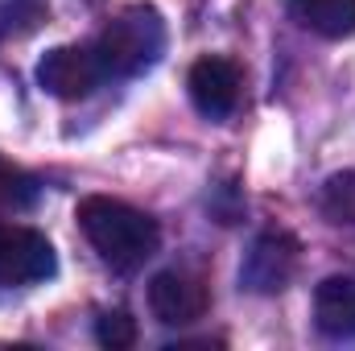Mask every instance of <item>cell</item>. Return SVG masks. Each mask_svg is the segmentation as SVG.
Wrapping results in <instances>:
<instances>
[{"label": "cell", "mask_w": 355, "mask_h": 351, "mask_svg": "<svg viewBox=\"0 0 355 351\" xmlns=\"http://www.w3.org/2000/svg\"><path fill=\"white\" fill-rule=\"evenodd\" d=\"M79 228L91 240V248L99 252V261L120 273L141 268L162 244V228L153 215L107 194H91L79 203Z\"/></svg>", "instance_id": "1"}, {"label": "cell", "mask_w": 355, "mask_h": 351, "mask_svg": "<svg viewBox=\"0 0 355 351\" xmlns=\"http://www.w3.org/2000/svg\"><path fill=\"white\" fill-rule=\"evenodd\" d=\"M91 46H95L107 79H137V75H145L162 58V50H166V25H162V17L153 8L132 4L120 17H112Z\"/></svg>", "instance_id": "2"}, {"label": "cell", "mask_w": 355, "mask_h": 351, "mask_svg": "<svg viewBox=\"0 0 355 351\" xmlns=\"http://www.w3.org/2000/svg\"><path fill=\"white\" fill-rule=\"evenodd\" d=\"M54 244L21 223H0V285H37L54 277Z\"/></svg>", "instance_id": "3"}, {"label": "cell", "mask_w": 355, "mask_h": 351, "mask_svg": "<svg viewBox=\"0 0 355 351\" xmlns=\"http://www.w3.org/2000/svg\"><path fill=\"white\" fill-rule=\"evenodd\" d=\"M107 79L95 46H54L42 62H37V83L42 91L58 95V99H83Z\"/></svg>", "instance_id": "4"}, {"label": "cell", "mask_w": 355, "mask_h": 351, "mask_svg": "<svg viewBox=\"0 0 355 351\" xmlns=\"http://www.w3.org/2000/svg\"><path fill=\"white\" fill-rule=\"evenodd\" d=\"M211 298H207V285L186 273V268H166L149 281V310L157 323L166 327H186V323H198L207 314Z\"/></svg>", "instance_id": "5"}, {"label": "cell", "mask_w": 355, "mask_h": 351, "mask_svg": "<svg viewBox=\"0 0 355 351\" xmlns=\"http://www.w3.org/2000/svg\"><path fill=\"white\" fill-rule=\"evenodd\" d=\"M293 273H297V240L289 232H265V236H257L252 252L240 264V281L252 293H281Z\"/></svg>", "instance_id": "6"}, {"label": "cell", "mask_w": 355, "mask_h": 351, "mask_svg": "<svg viewBox=\"0 0 355 351\" xmlns=\"http://www.w3.org/2000/svg\"><path fill=\"white\" fill-rule=\"evenodd\" d=\"M186 87H190V99L194 108L207 116V120H227L240 103V67L232 58H198L186 75Z\"/></svg>", "instance_id": "7"}, {"label": "cell", "mask_w": 355, "mask_h": 351, "mask_svg": "<svg viewBox=\"0 0 355 351\" xmlns=\"http://www.w3.org/2000/svg\"><path fill=\"white\" fill-rule=\"evenodd\" d=\"M318 331L331 339H355V277H327L314 289Z\"/></svg>", "instance_id": "8"}, {"label": "cell", "mask_w": 355, "mask_h": 351, "mask_svg": "<svg viewBox=\"0 0 355 351\" xmlns=\"http://www.w3.org/2000/svg\"><path fill=\"white\" fill-rule=\"evenodd\" d=\"M302 25H310L322 37H347L355 33V0H293Z\"/></svg>", "instance_id": "9"}, {"label": "cell", "mask_w": 355, "mask_h": 351, "mask_svg": "<svg viewBox=\"0 0 355 351\" xmlns=\"http://www.w3.org/2000/svg\"><path fill=\"white\" fill-rule=\"evenodd\" d=\"M33 198H37V182L0 157V215L25 211V207H33Z\"/></svg>", "instance_id": "10"}, {"label": "cell", "mask_w": 355, "mask_h": 351, "mask_svg": "<svg viewBox=\"0 0 355 351\" xmlns=\"http://www.w3.org/2000/svg\"><path fill=\"white\" fill-rule=\"evenodd\" d=\"M322 211L331 223H355V170L335 174L322 190Z\"/></svg>", "instance_id": "11"}, {"label": "cell", "mask_w": 355, "mask_h": 351, "mask_svg": "<svg viewBox=\"0 0 355 351\" xmlns=\"http://www.w3.org/2000/svg\"><path fill=\"white\" fill-rule=\"evenodd\" d=\"M95 339L112 351H124V348L137 343V323H132L124 310H107V314L95 323Z\"/></svg>", "instance_id": "12"}]
</instances>
